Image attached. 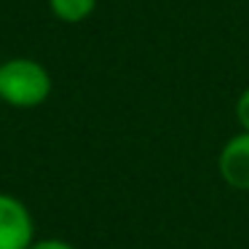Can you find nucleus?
I'll return each mask as SVG.
<instances>
[{"label": "nucleus", "instance_id": "f03ea898", "mask_svg": "<svg viewBox=\"0 0 249 249\" xmlns=\"http://www.w3.org/2000/svg\"><path fill=\"white\" fill-rule=\"evenodd\" d=\"M35 241L30 206L11 193H0V249H30Z\"/></svg>", "mask_w": 249, "mask_h": 249}, {"label": "nucleus", "instance_id": "20e7f679", "mask_svg": "<svg viewBox=\"0 0 249 249\" xmlns=\"http://www.w3.org/2000/svg\"><path fill=\"white\" fill-rule=\"evenodd\" d=\"M46 3H49V11L65 24L86 22L97 8V0H46Z\"/></svg>", "mask_w": 249, "mask_h": 249}, {"label": "nucleus", "instance_id": "39448f33", "mask_svg": "<svg viewBox=\"0 0 249 249\" xmlns=\"http://www.w3.org/2000/svg\"><path fill=\"white\" fill-rule=\"evenodd\" d=\"M236 121L241 126V131L249 134V89H244L236 99Z\"/></svg>", "mask_w": 249, "mask_h": 249}, {"label": "nucleus", "instance_id": "f257e3e1", "mask_svg": "<svg viewBox=\"0 0 249 249\" xmlns=\"http://www.w3.org/2000/svg\"><path fill=\"white\" fill-rule=\"evenodd\" d=\"M51 72L30 56H14L0 62V102L17 110L40 107L51 97Z\"/></svg>", "mask_w": 249, "mask_h": 249}, {"label": "nucleus", "instance_id": "7ed1b4c3", "mask_svg": "<svg viewBox=\"0 0 249 249\" xmlns=\"http://www.w3.org/2000/svg\"><path fill=\"white\" fill-rule=\"evenodd\" d=\"M217 172H220V179L228 188L249 193V134L247 131L233 134L220 147Z\"/></svg>", "mask_w": 249, "mask_h": 249}, {"label": "nucleus", "instance_id": "423d86ee", "mask_svg": "<svg viewBox=\"0 0 249 249\" xmlns=\"http://www.w3.org/2000/svg\"><path fill=\"white\" fill-rule=\"evenodd\" d=\"M30 249H75V247L65 238H38Z\"/></svg>", "mask_w": 249, "mask_h": 249}]
</instances>
